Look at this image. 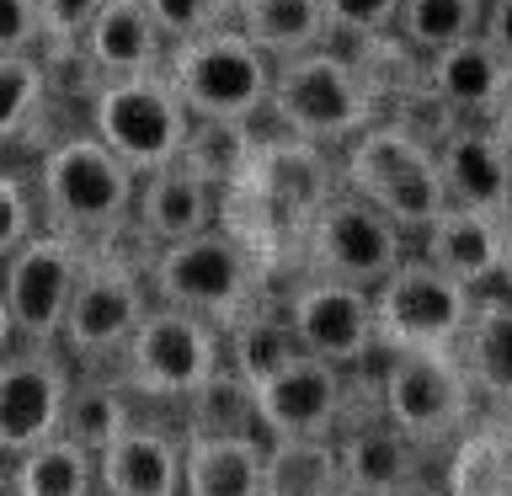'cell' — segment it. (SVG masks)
I'll use <instances>...</instances> for the list:
<instances>
[{
	"instance_id": "7402d4cb",
	"label": "cell",
	"mask_w": 512,
	"mask_h": 496,
	"mask_svg": "<svg viewBox=\"0 0 512 496\" xmlns=\"http://www.w3.org/2000/svg\"><path fill=\"white\" fill-rule=\"evenodd\" d=\"M91 59L102 64L107 80H144V75H166L171 43L155 27V16L144 0H107L102 22L91 27Z\"/></svg>"
},
{
	"instance_id": "cb8c5ba5",
	"label": "cell",
	"mask_w": 512,
	"mask_h": 496,
	"mask_svg": "<svg viewBox=\"0 0 512 496\" xmlns=\"http://www.w3.org/2000/svg\"><path fill=\"white\" fill-rule=\"evenodd\" d=\"M235 27L278 64L299 59V54H315V48H326V38H331L326 0H240Z\"/></svg>"
},
{
	"instance_id": "836d02e7",
	"label": "cell",
	"mask_w": 512,
	"mask_h": 496,
	"mask_svg": "<svg viewBox=\"0 0 512 496\" xmlns=\"http://www.w3.org/2000/svg\"><path fill=\"white\" fill-rule=\"evenodd\" d=\"M48 107V80L38 54H0V144L22 139Z\"/></svg>"
},
{
	"instance_id": "4fadbf2b",
	"label": "cell",
	"mask_w": 512,
	"mask_h": 496,
	"mask_svg": "<svg viewBox=\"0 0 512 496\" xmlns=\"http://www.w3.org/2000/svg\"><path fill=\"white\" fill-rule=\"evenodd\" d=\"M70 368L54 347H27L0 358V454L22 459L64 432L70 406Z\"/></svg>"
},
{
	"instance_id": "74e56055",
	"label": "cell",
	"mask_w": 512,
	"mask_h": 496,
	"mask_svg": "<svg viewBox=\"0 0 512 496\" xmlns=\"http://www.w3.org/2000/svg\"><path fill=\"white\" fill-rule=\"evenodd\" d=\"M107 0H38L43 43H86L91 27L102 22Z\"/></svg>"
},
{
	"instance_id": "44dd1931",
	"label": "cell",
	"mask_w": 512,
	"mask_h": 496,
	"mask_svg": "<svg viewBox=\"0 0 512 496\" xmlns=\"http://www.w3.org/2000/svg\"><path fill=\"white\" fill-rule=\"evenodd\" d=\"M422 256L432 267H443L454 283L486 294L491 283H502V256H507V219L470 214V208H448V214L422 235Z\"/></svg>"
},
{
	"instance_id": "b9f144b4",
	"label": "cell",
	"mask_w": 512,
	"mask_h": 496,
	"mask_svg": "<svg viewBox=\"0 0 512 496\" xmlns=\"http://www.w3.org/2000/svg\"><path fill=\"white\" fill-rule=\"evenodd\" d=\"M496 288L512 294V219H507V256H502V283H496Z\"/></svg>"
},
{
	"instance_id": "8d00e7d4",
	"label": "cell",
	"mask_w": 512,
	"mask_h": 496,
	"mask_svg": "<svg viewBox=\"0 0 512 496\" xmlns=\"http://www.w3.org/2000/svg\"><path fill=\"white\" fill-rule=\"evenodd\" d=\"M400 6L406 0H326V16L336 38L363 43V38H379V32H395Z\"/></svg>"
},
{
	"instance_id": "d4e9b609",
	"label": "cell",
	"mask_w": 512,
	"mask_h": 496,
	"mask_svg": "<svg viewBox=\"0 0 512 496\" xmlns=\"http://www.w3.org/2000/svg\"><path fill=\"white\" fill-rule=\"evenodd\" d=\"M262 134L251 123H224V118H192V134L182 144V160L198 182H208L214 192H235L251 182L256 160H262Z\"/></svg>"
},
{
	"instance_id": "9c48e42d",
	"label": "cell",
	"mask_w": 512,
	"mask_h": 496,
	"mask_svg": "<svg viewBox=\"0 0 512 496\" xmlns=\"http://www.w3.org/2000/svg\"><path fill=\"white\" fill-rule=\"evenodd\" d=\"M475 384L459 352H395L379 374V416L395 422L416 448L448 443L470 422Z\"/></svg>"
},
{
	"instance_id": "8992f818",
	"label": "cell",
	"mask_w": 512,
	"mask_h": 496,
	"mask_svg": "<svg viewBox=\"0 0 512 496\" xmlns=\"http://www.w3.org/2000/svg\"><path fill=\"white\" fill-rule=\"evenodd\" d=\"M475 315V288L454 283L427 256H406L384 288H374V326L379 352H459Z\"/></svg>"
},
{
	"instance_id": "7c38bea8",
	"label": "cell",
	"mask_w": 512,
	"mask_h": 496,
	"mask_svg": "<svg viewBox=\"0 0 512 496\" xmlns=\"http://www.w3.org/2000/svg\"><path fill=\"white\" fill-rule=\"evenodd\" d=\"M150 294L144 278L134 272V262L112 256L107 246H96L86 256L80 288L70 299V320H64V347L75 358H123V347L134 342V331L150 320Z\"/></svg>"
},
{
	"instance_id": "ffe728a7",
	"label": "cell",
	"mask_w": 512,
	"mask_h": 496,
	"mask_svg": "<svg viewBox=\"0 0 512 496\" xmlns=\"http://www.w3.org/2000/svg\"><path fill=\"white\" fill-rule=\"evenodd\" d=\"M102 496H182L187 491V438L160 427H128L118 443L96 459Z\"/></svg>"
},
{
	"instance_id": "3957f363",
	"label": "cell",
	"mask_w": 512,
	"mask_h": 496,
	"mask_svg": "<svg viewBox=\"0 0 512 496\" xmlns=\"http://www.w3.org/2000/svg\"><path fill=\"white\" fill-rule=\"evenodd\" d=\"M262 256L230 230H208L198 240L155 251L150 288L166 310L198 315L208 326L235 331L246 315H256V288H262Z\"/></svg>"
},
{
	"instance_id": "f546056e",
	"label": "cell",
	"mask_w": 512,
	"mask_h": 496,
	"mask_svg": "<svg viewBox=\"0 0 512 496\" xmlns=\"http://www.w3.org/2000/svg\"><path fill=\"white\" fill-rule=\"evenodd\" d=\"M96 486H102L96 454H86V448L70 443V438H54V443L32 448V454H22L16 470H11L16 496H91Z\"/></svg>"
},
{
	"instance_id": "ba28073f",
	"label": "cell",
	"mask_w": 512,
	"mask_h": 496,
	"mask_svg": "<svg viewBox=\"0 0 512 496\" xmlns=\"http://www.w3.org/2000/svg\"><path fill=\"white\" fill-rule=\"evenodd\" d=\"M310 278H331L347 288L374 294L406 267V230L390 224L374 203L336 192V198L310 219V230L299 235Z\"/></svg>"
},
{
	"instance_id": "f6af8a7d",
	"label": "cell",
	"mask_w": 512,
	"mask_h": 496,
	"mask_svg": "<svg viewBox=\"0 0 512 496\" xmlns=\"http://www.w3.org/2000/svg\"><path fill=\"white\" fill-rule=\"evenodd\" d=\"M496 134H502V139H507V150H512V102L502 107V118H496Z\"/></svg>"
},
{
	"instance_id": "d6986e66",
	"label": "cell",
	"mask_w": 512,
	"mask_h": 496,
	"mask_svg": "<svg viewBox=\"0 0 512 496\" xmlns=\"http://www.w3.org/2000/svg\"><path fill=\"white\" fill-rule=\"evenodd\" d=\"M224 214V192H214L208 182H198L187 166H166L155 176H139V230L155 240L160 251L182 246V240H198L208 230H219Z\"/></svg>"
},
{
	"instance_id": "7a4b0ae2",
	"label": "cell",
	"mask_w": 512,
	"mask_h": 496,
	"mask_svg": "<svg viewBox=\"0 0 512 496\" xmlns=\"http://www.w3.org/2000/svg\"><path fill=\"white\" fill-rule=\"evenodd\" d=\"M342 192L374 203L390 224H400L406 235H427L432 224L448 214V187L438 150L427 139H416L411 128H400L395 118L374 123L363 139L347 144L342 155Z\"/></svg>"
},
{
	"instance_id": "ac0fdd59",
	"label": "cell",
	"mask_w": 512,
	"mask_h": 496,
	"mask_svg": "<svg viewBox=\"0 0 512 496\" xmlns=\"http://www.w3.org/2000/svg\"><path fill=\"white\" fill-rule=\"evenodd\" d=\"M427 86L432 96L464 123H496L512 102V64L496 54L486 38H470L448 54L427 59Z\"/></svg>"
},
{
	"instance_id": "4316f807",
	"label": "cell",
	"mask_w": 512,
	"mask_h": 496,
	"mask_svg": "<svg viewBox=\"0 0 512 496\" xmlns=\"http://www.w3.org/2000/svg\"><path fill=\"white\" fill-rule=\"evenodd\" d=\"M336 448H342V475L352 486H374V491H395V496L416 480V454H422V448H416L395 422H384V416L352 427Z\"/></svg>"
},
{
	"instance_id": "1f68e13d",
	"label": "cell",
	"mask_w": 512,
	"mask_h": 496,
	"mask_svg": "<svg viewBox=\"0 0 512 496\" xmlns=\"http://www.w3.org/2000/svg\"><path fill=\"white\" fill-rule=\"evenodd\" d=\"M128 427H134V411H128V395L118 390V384H107V379H75L59 438H70V443L86 448V454L102 459Z\"/></svg>"
},
{
	"instance_id": "ee69618b",
	"label": "cell",
	"mask_w": 512,
	"mask_h": 496,
	"mask_svg": "<svg viewBox=\"0 0 512 496\" xmlns=\"http://www.w3.org/2000/svg\"><path fill=\"white\" fill-rule=\"evenodd\" d=\"M336 496H395V491H374V486H352V480H342V491Z\"/></svg>"
},
{
	"instance_id": "f35d334b",
	"label": "cell",
	"mask_w": 512,
	"mask_h": 496,
	"mask_svg": "<svg viewBox=\"0 0 512 496\" xmlns=\"http://www.w3.org/2000/svg\"><path fill=\"white\" fill-rule=\"evenodd\" d=\"M32 214H38V208L27 198V182L0 171V267L32 240Z\"/></svg>"
},
{
	"instance_id": "4dcf8cb0",
	"label": "cell",
	"mask_w": 512,
	"mask_h": 496,
	"mask_svg": "<svg viewBox=\"0 0 512 496\" xmlns=\"http://www.w3.org/2000/svg\"><path fill=\"white\" fill-rule=\"evenodd\" d=\"M224 352H230V368L251 384V390H262L267 379H278L283 368H294L304 358V347H299L294 326H288V315H246L230 331Z\"/></svg>"
},
{
	"instance_id": "9a60e30c",
	"label": "cell",
	"mask_w": 512,
	"mask_h": 496,
	"mask_svg": "<svg viewBox=\"0 0 512 496\" xmlns=\"http://www.w3.org/2000/svg\"><path fill=\"white\" fill-rule=\"evenodd\" d=\"M235 192H251V198L283 224V235H304L310 219L342 192V166H331V155L320 150V144L278 134V139L262 144V160H256L251 182L235 187Z\"/></svg>"
},
{
	"instance_id": "d6a6232c",
	"label": "cell",
	"mask_w": 512,
	"mask_h": 496,
	"mask_svg": "<svg viewBox=\"0 0 512 496\" xmlns=\"http://www.w3.org/2000/svg\"><path fill=\"white\" fill-rule=\"evenodd\" d=\"M262 432V416H256V390L235 368L198 390L187 400V438H256Z\"/></svg>"
},
{
	"instance_id": "277c9868",
	"label": "cell",
	"mask_w": 512,
	"mask_h": 496,
	"mask_svg": "<svg viewBox=\"0 0 512 496\" xmlns=\"http://www.w3.org/2000/svg\"><path fill=\"white\" fill-rule=\"evenodd\" d=\"M272 118L283 123V134L331 150V144H352L374 123H384V107L347 54L315 48V54H299V59L278 64Z\"/></svg>"
},
{
	"instance_id": "60d3db41",
	"label": "cell",
	"mask_w": 512,
	"mask_h": 496,
	"mask_svg": "<svg viewBox=\"0 0 512 496\" xmlns=\"http://www.w3.org/2000/svg\"><path fill=\"white\" fill-rule=\"evenodd\" d=\"M480 38H486L496 54L512 64V0H491L486 6V27H480Z\"/></svg>"
},
{
	"instance_id": "7bdbcfd3",
	"label": "cell",
	"mask_w": 512,
	"mask_h": 496,
	"mask_svg": "<svg viewBox=\"0 0 512 496\" xmlns=\"http://www.w3.org/2000/svg\"><path fill=\"white\" fill-rule=\"evenodd\" d=\"M16 336V326H11V310H6V288H0V347H6Z\"/></svg>"
},
{
	"instance_id": "5bb4252c",
	"label": "cell",
	"mask_w": 512,
	"mask_h": 496,
	"mask_svg": "<svg viewBox=\"0 0 512 496\" xmlns=\"http://www.w3.org/2000/svg\"><path fill=\"white\" fill-rule=\"evenodd\" d=\"M288 326H294L299 347L331 368H358L379 352V326H374V294L331 278H304L288 294Z\"/></svg>"
},
{
	"instance_id": "30bf717a",
	"label": "cell",
	"mask_w": 512,
	"mask_h": 496,
	"mask_svg": "<svg viewBox=\"0 0 512 496\" xmlns=\"http://www.w3.org/2000/svg\"><path fill=\"white\" fill-rule=\"evenodd\" d=\"M123 384L139 395H166V400H192L208 390L224 368L219 352V326H208L198 315L166 310L155 304L150 320L134 331V342L123 347Z\"/></svg>"
},
{
	"instance_id": "8fae6325",
	"label": "cell",
	"mask_w": 512,
	"mask_h": 496,
	"mask_svg": "<svg viewBox=\"0 0 512 496\" xmlns=\"http://www.w3.org/2000/svg\"><path fill=\"white\" fill-rule=\"evenodd\" d=\"M91 246H80L70 235H32L22 251L0 267V288H6L11 326L27 347H54L64 342V320H70V299L80 288Z\"/></svg>"
},
{
	"instance_id": "2e32d148",
	"label": "cell",
	"mask_w": 512,
	"mask_h": 496,
	"mask_svg": "<svg viewBox=\"0 0 512 496\" xmlns=\"http://www.w3.org/2000/svg\"><path fill=\"white\" fill-rule=\"evenodd\" d=\"M342 411H347V374L310 358V352L256 390V416H262L267 443H278V438H331V432L342 427Z\"/></svg>"
},
{
	"instance_id": "484cf974",
	"label": "cell",
	"mask_w": 512,
	"mask_h": 496,
	"mask_svg": "<svg viewBox=\"0 0 512 496\" xmlns=\"http://www.w3.org/2000/svg\"><path fill=\"white\" fill-rule=\"evenodd\" d=\"M262 438H187L182 496H262Z\"/></svg>"
},
{
	"instance_id": "ab89813d",
	"label": "cell",
	"mask_w": 512,
	"mask_h": 496,
	"mask_svg": "<svg viewBox=\"0 0 512 496\" xmlns=\"http://www.w3.org/2000/svg\"><path fill=\"white\" fill-rule=\"evenodd\" d=\"M43 16L38 0H0V54H38Z\"/></svg>"
},
{
	"instance_id": "52a82bcc",
	"label": "cell",
	"mask_w": 512,
	"mask_h": 496,
	"mask_svg": "<svg viewBox=\"0 0 512 496\" xmlns=\"http://www.w3.org/2000/svg\"><path fill=\"white\" fill-rule=\"evenodd\" d=\"M91 134L134 176H155L182 160V144L192 134V112L166 75L107 80V91L91 102Z\"/></svg>"
},
{
	"instance_id": "e575fe53",
	"label": "cell",
	"mask_w": 512,
	"mask_h": 496,
	"mask_svg": "<svg viewBox=\"0 0 512 496\" xmlns=\"http://www.w3.org/2000/svg\"><path fill=\"white\" fill-rule=\"evenodd\" d=\"M38 64H43V80H48V96H70V102H96L107 91V75L102 64L91 59L86 43H43L38 48Z\"/></svg>"
},
{
	"instance_id": "5b68a950",
	"label": "cell",
	"mask_w": 512,
	"mask_h": 496,
	"mask_svg": "<svg viewBox=\"0 0 512 496\" xmlns=\"http://www.w3.org/2000/svg\"><path fill=\"white\" fill-rule=\"evenodd\" d=\"M166 80L187 102L192 118L251 123L256 112H272L278 59H267L240 27H224V32H208L198 43L171 48Z\"/></svg>"
},
{
	"instance_id": "603a6c76",
	"label": "cell",
	"mask_w": 512,
	"mask_h": 496,
	"mask_svg": "<svg viewBox=\"0 0 512 496\" xmlns=\"http://www.w3.org/2000/svg\"><path fill=\"white\" fill-rule=\"evenodd\" d=\"M459 363L470 374L475 395L512 406V294H502V288L475 294V315L459 342Z\"/></svg>"
},
{
	"instance_id": "e0dca14e",
	"label": "cell",
	"mask_w": 512,
	"mask_h": 496,
	"mask_svg": "<svg viewBox=\"0 0 512 496\" xmlns=\"http://www.w3.org/2000/svg\"><path fill=\"white\" fill-rule=\"evenodd\" d=\"M438 166L448 187V208L512 219V150L496 123H459L438 144Z\"/></svg>"
},
{
	"instance_id": "6da1fadb",
	"label": "cell",
	"mask_w": 512,
	"mask_h": 496,
	"mask_svg": "<svg viewBox=\"0 0 512 496\" xmlns=\"http://www.w3.org/2000/svg\"><path fill=\"white\" fill-rule=\"evenodd\" d=\"M38 208L54 235L80 246H112L139 208V176L96 134L48 144L38 160Z\"/></svg>"
},
{
	"instance_id": "83f0119b",
	"label": "cell",
	"mask_w": 512,
	"mask_h": 496,
	"mask_svg": "<svg viewBox=\"0 0 512 496\" xmlns=\"http://www.w3.org/2000/svg\"><path fill=\"white\" fill-rule=\"evenodd\" d=\"M342 448L331 438H278L267 443L262 496H336L342 491Z\"/></svg>"
},
{
	"instance_id": "d590c367",
	"label": "cell",
	"mask_w": 512,
	"mask_h": 496,
	"mask_svg": "<svg viewBox=\"0 0 512 496\" xmlns=\"http://www.w3.org/2000/svg\"><path fill=\"white\" fill-rule=\"evenodd\" d=\"M144 6H150L155 27L166 32V43H171V48H182V43L208 38V32L235 27L240 0H144Z\"/></svg>"
},
{
	"instance_id": "f1b7e54d",
	"label": "cell",
	"mask_w": 512,
	"mask_h": 496,
	"mask_svg": "<svg viewBox=\"0 0 512 496\" xmlns=\"http://www.w3.org/2000/svg\"><path fill=\"white\" fill-rule=\"evenodd\" d=\"M486 6H491V0H406L395 32L422 59H438V54H448V48L480 38V27H486Z\"/></svg>"
}]
</instances>
